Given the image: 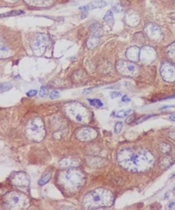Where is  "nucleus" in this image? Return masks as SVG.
<instances>
[{"label": "nucleus", "instance_id": "obj_1", "mask_svg": "<svg viewBox=\"0 0 175 210\" xmlns=\"http://www.w3.org/2000/svg\"><path fill=\"white\" fill-rule=\"evenodd\" d=\"M119 165L134 173H141L151 169L155 162L154 155L142 148H127L120 150L117 155Z\"/></svg>", "mask_w": 175, "mask_h": 210}, {"label": "nucleus", "instance_id": "obj_2", "mask_svg": "<svg viewBox=\"0 0 175 210\" xmlns=\"http://www.w3.org/2000/svg\"><path fill=\"white\" fill-rule=\"evenodd\" d=\"M114 201L113 193L109 190L98 188L87 193L83 199V205L87 209L111 207Z\"/></svg>", "mask_w": 175, "mask_h": 210}, {"label": "nucleus", "instance_id": "obj_3", "mask_svg": "<svg viewBox=\"0 0 175 210\" xmlns=\"http://www.w3.org/2000/svg\"><path fill=\"white\" fill-rule=\"evenodd\" d=\"M60 181L65 189L70 192L75 191L83 185L85 177L81 171L71 168L63 172Z\"/></svg>", "mask_w": 175, "mask_h": 210}, {"label": "nucleus", "instance_id": "obj_4", "mask_svg": "<svg viewBox=\"0 0 175 210\" xmlns=\"http://www.w3.org/2000/svg\"><path fill=\"white\" fill-rule=\"evenodd\" d=\"M67 116L77 122L85 124L89 121L91 115L86 106L79 102H70L64 106Z\"/></svg>", "mask_w": 175, "mask_h": 210}, {"label": "nucleus", "instance_id": "obj_5", "mask_svg": "<svg viewBox=\"0 0 175 210\" xmlns=\"http://www.w3.org/2000/svg\"><path fill=\"white\" fill-rule=\"evenodd\" d=\"M27 137L35 142L42 141L46 135V130L42 118L36 117L30 120L26 127Z\"/></svg>", "mask_w": 175, "mask_h": 210}, {"label": "nucleus", "instance_id": "obj_6", "mask_svg": "<svg viewBox=\"0 0 175 210\" xmlns=\"http://www.w3.org/2000/svg\"><path fill=\"white\" fill-rule=\"evenodd\" d=\"M4 203L9 209H26L29 201L27 197L24 194L11 192L4 196Z\"/></svg>", "mask_w": 175, "mask_h": 210}, {"label": "nucleus", "instance_id": "obj_7", "mask_svg": "<svg viewBox=\"0 0 175 210\" xmlns=\"http://www.w3.org/2000/svg\"><path fill=\"white\" fill-rule=\"evenodd\" d=\"M49 44L48 36L43 34H37L30 42V47L34 53L38 56L42 55Z\"/></svg>", "mask_w": 175, "mask_h": 210}, {"label": "nucleus", "instance_id": "obj_8", "mask_svg": "<svg viewBox=\"0 0 175 210\" xmlns=\"http://www.w3.org/2000/svg\"><path fill=\"white\" fill-rule=\"evenodd\" d=\"M75 135L79 141L88 142L96 139L98 136V132L91 127H83L76 131Z\"/></svg>", "mask_w": 175, "mask_h": 210}, {"label": "nucleus", "instance_id": "obj_9", "mask_svg": "<svg viewBox=\"0 0 175 210\" xmlns=\"http://www.w3.org/2000/svg\"><path fill=\"white\" fill-rule=\"evenodd\" d=\"M118 71L123 76H135L138 75V66L134 63L125 61H120L116 65Z\"/></svg>", "mask_w": 175, "mask_h": 210}, {"label": "nucleus", "instance_id": "obj_10", "mask_svg": "<svg viewBox=\"0 0 175 210\" xmlns=\"http://www.w3.org/2000/svg\"><path fill=\"white\" fill-rule=\"evenodd\" d=\"M160 72L164 81L169 83L175 82V66L174 65L169 62L164 63L161 67Z\"/></svg>", "mask_w": 175, "mask_h": 210}, {"label": "nucleus", "instance_id": "obj_11", "mask_svg": "<svg viewBox=\"0 0 175 210\" xmlns=\"http://www.w3.org/2000/svg\"><path fill=\"white\" fill-rule=\"evenodd\" d=\"M10 180L14 185L18 187H27L29 184V179L25 172H19L12 174Z\"/></svg>", "mask_w": 175, "mask_h": 210}, {"label": "nucleus", "instance_id": "obj_12", "mask_svg": "<svg viewBox=\"0 0 175 210\" xmlns=\"http://www.w3.org/2000/svg\"><path fill=\"white\" fill-rule=\"evenodd\" d=\"M157 53L155 50L149 46L144 47L140 53V60L143 63L150 64L155 61Z\"/></svg>", "mask_w": 175, "mask_h": 210}, {"label": "nucleus", "instance_id": "obj_13", "mask_svg": "<svg viewBox=\"0 0 175 210\" xmlns=\"http://www.w3.org/2000/svg\"><path fill=\"white\" fill-rule=\"evenodd\" d=\"M145 33L151 39L155 41H159L161 37L162 33L160 28L153 24H149L146 26Z\"/></svg>", "mask_w": 175, "mask_h": 210}, {"label": "nucleus", "instance_id": "obj_14", "mask_svg": "<svg viewBox=\"0 0 175 210\" xmlns=\"http://www.w3.org/2000/svg\"><path fill=\"white\" fill-rule=\"evenodd\" d=\"M107 5V4L106 2L104 0H95L87 5L81 6L79 8V9L82 11L86 12L89 10L104 8Z\"/></svg>", "mask_w": 175, "mask_h": 210}, {"label": "nucleus", "instance_id": "obj_15", "mask_svg": "<svg viewBox=\"0 0 175 210\" xmlns=\"http://www.w3.org/2000/svg\"><path fill=\"white\" fill-rule=\"evenodd\" d=\"M29 6L36 7H48L54 4V0H23Z\"/></svg>", "mask_w": 175, "mask_h": 210}, {"label": "nucleus", "instance_id": "obj_16", "mask_svg": "<svg viewBox=\"0 0 175 210\" xmlns=\"http://www.w3.org/2000/svg\"><path fill=\"white\" fill-rule=\"evenodd\" d=\"M140 50L137 46H132L129 47L126 51V56L130 61L132 62H137L140 60Z\"/></svg>", "mask_w": 175, "mask_h": 210}, {"label": "nucleus", "instance_id": "obj_17", "mask_svg": "<svg viewBox=\"0 0 175 210\" xmlns=\"http://www.w3.org/2000/svg\"><path fill=\"white\" fill-rule=\"evenodd\" d=\"M100 39L99 35L97 34V31H95V33L90 36L87 39L86 42L87 47L90 50L96 49L99 44Z\"/></svg>", "mask_w": 175, "mask_h": 210}, {"label": "nucleus", "instance_id": "obj_18", "mask_svg": "<svg viewBox=\"0 0 175 210\" xmlns=\"http://www.w3.org/2000/svg\"><path fill=\"white\" fill-rule=\"evenodd\" d=\"M173 162L172 158L170 156H168L162 158L159 162V167L162 169H168L169 167L171 166Z\"/></svg>", "mask_w": 175, "mask_h": 210}, {"label": "nucleus", "instance_id": "obj_19", "mask_svg": "<svg viewBox=\"0 0 175 210\" xmlns=\"http://www.w3.org/2000/svg\"><path fill=\"white\" fill-rule=\"evenodd\" d=\"M159 149L161 153L169 155L172 152V147L170 144L166 142H162L159 144Z\"/></svg>", "mask_w": 175, "mask_h": 210}, {"label": "nucleus", "instance_id": "obj_20", "mask_svg": "<svg viewBox=\"0 0 175 210\" xmlns=\"http://www.w3.org/2000/svg\"><path fill=\"white\" fill-rule=\"evenodd\" d=\"M103 20L110 26H112L114 23V14L112 10H109L107 11L103 18Z\"/></svg>", "mask_w": 175, "mask_h": 210}, {"label": "nucleus", "instance_id": "obj_21", "mask_svg": "<svg viewBox=\"0 0 175 210\" xmlns=\"http://www.w3.org/2000/svg\"><path fill=\"white\" fill-rule=\"evenodd\" d=\"M25 12L23 10H13L11 11L10 12L5 13H2L1 14V18H7V17H14V16H18L22 14H24Z\"/></svg>", "mask_w": 175, "mask_h": 210}, {"label": "nucleus", "instance_id": "obj_22", "mask_svg": "<svg viewBox=\"0 0 175 210\" xmlns=\"http://www.w3.org/2000/svg\"><path fill=\"white\" fill-rule=\"evenodd\" d=\"M52 177V174L51 173H47L43 175L38 181V184L40 186H43L47 183Z\"/></svg>", "mask_w": 175, "mask_h": 210}, {"label": "nucleus", "instance_id": "obj_23", "mask_svg": "<svg viewBox=\"0 0 175 210\" xmlns=\"http://www.w3.org/2000/svg\"><path fill=\"white\" fill-rule=\"evenodd\" d=\"M10 55L8 49L5 46L1 45L0 46V58L1 59H6Z\"/></svg>", "mask_w": 175, "mask_h": 210}, {"label": "nucleus", "instance_id": "obj_24", "mask_svg": "<svg viewBox=\"0 0 175 210\" xmlns=\"http://www.w3.org/2000/svg\"><path fill=\"white\" fill-rule=\"evenodd\" d=\"M88 101L89 102L90 104L95 107L99 108L103 106V102L98 99H88Z\"/></svg>", "mask_w": 175, "mask_h": 210}, {"label": "nucleus", "instance_id": "obj_25", "mask_svg": "<svg viewBox=\"0 0 175 210\" xmlns=\"http://www.w3.org/2000/svg\"><path fill=\"white\" fill-rule=\"evenodd\" d=\"M166 52L170 57L175 60V42L169 46Z\"/></svg>", "mask_w": 175, "mask_h": 210}, {"label": "nucleus", "instance_id": "obj_26", "mask_svg": "<svg viewBox=\"0 0 175 210\" xmlns=\"http://www.w3.org/2000/svg\"><path fill=\"white\" fill-rule=\"evenodd\" d=\"M60 165L63 167H70L71 166H73V163L72 160L67 159H63L61 160L60 162Z\"/></svg>", "mask_w": 175, "mask_h": 210}, {"label": "nucleus", "instance_id": "obj_27", "mask_svg": "<svg viewBox=\"0 0 175 210\" xmlns=\"http://www.w3.org/2000/svg\"><path fill=\"white\" fill-rule=\"evenodd\" d=\"M131 112V109L127 110H122L119 111L116 115V117L119 118H123L125 117H126L129 115Z\"/></svg>", "mask_w": 175, "mask_h": 210}, {"label": "nucleus", "instance_id": "obj_28", "mask_svg": "<svg viewBox=\"0 0 175 210\" xmlns=\"http://www.w3.org/2000/svg\"><path fill=\"white\" fill-rule=\"evenodd\" d=\"M12 87L11 84L9 83H3L0 85V91L1 93L5 92L10 90Z\"/></svg>", "mask_w": 175, "mask_h": 210}, {"label": "nucleus", "instance_id": "obj_29", "mask_svg": "<svg viewBox=\"0 0 175 210\" xmlns=\"http://www.w3.org/2000/svg\"><path fill=\"white\" fill-rule=\"evenodd\" d=\"M49 92L46 86H42L40 91V95L42 98H46L48 95Z\"/></svg>", "mask_w": 175, "mask_h": 210}, {"label": "nucleus", "instance_id": "obj_30", "mask_svg": "<svg viewBox=\"0 0 175 210\" xmlns=\"http://www.w3.org/2000/svg\"><path fill=\"white\" fill-rule=\"evenodd\" d=\"M123 126V124L122 122H121V121L117 122L115 126V130H114L115 133L116 134L120 133L122 131Z\"/></svg>", "mask_w": 175, "mask_h": 210}, {"label": "nucleus", "instance_id": "obj_31", "mask_svg": "<svg viewBox=\"0 0 175 210\" xmlns=\"http://www.w3.org/2000/svg\"><path fill=\"white\" fill-rule=\"evenodd\" d=\"M60 97V93L56 91H52L50 94V98L52 100L58 99Z\"/></svg>", "mask_w": 175, "mask_h": 210}, {"label": "nucleus", "instance_id": "obj_32", "mask_svg": "<svg viewBox=\"0 0 175 210\" xmlns=\"http://www.w3.org/2000/svg\"><path fill=\"white\" fill-rule=\"evenodd\" d=\"M152 117V116H143L141 118H140L139 119H138L136 121V124H139L141 123L144 121H145V120H146L147 119H148V118H151Z\"/></svg>", "mask_w": 175, "mask_h": 210}, {"label": "nucleus", "instance_id": "obj_33", "mask_svg": "<svg viewBox=\"0 0 175 210\" xmlns=\"http://www.w3.org/2000/svg\"><path fill=\"white\" fill-rule=\"evenodd\" d=\"M37 94H38V91L37 90H30L29 92H28L26 93V95L28 97H34L36 95H37Z\"/></svg>", "mask_w": 175, "mask_h": 210}, {"label": "nucleus", "instance_id": "obj_34", "mask_svg": "<svg viewBox=\"0 0 175 210\" xmlns=\"http://www.w3.org/2000/svg\"><path fill=\"white\" fill-rule=\"evenodd\" d=\"M121 96V93L118 92H113L111 94V97L112 99H114L115 98H118Z\"/></svg>", "mask_w": 175, "mask_h": 210}, {"label": "nucleus", "instance_id": "obj_35", "mask_svg": "<svg viewBox=\"0 0 175 210\" xmlns=\"http://www.w3.org/2000/svg\"><path fill=\"white\" fill-rule=\"evenodd\" d=\"M135 119V116L134 115H131L130 116H129L128 117H127L125 120V122L127 124H130L131 122H132L134 121V120Z\"/></svg>", "mask_w": 175, "mask_h": 210}, {"label": "nucleus", "instance_id": "obj_36", "mask_svg": "<svg viewBox=\"0 0 175 210\" xmlns=\"http://www.w3.org/2000/svg\"><path fill=\"white\" fill-rule=\"evenodd\" d=\"M113 10L115 12H120L121 11V8L119 5L116 4L113 7Z\"/></svg>", "mask_w": 175, "mask_h": 210}, {"label": "nucleus", "instance_id": "obj_37", "mask_svg": "<svg viewBox=\"0 0 175 210\" xmlns=\"http://www.w3.org/2000/svg\"><path fill=\"white\" fill-rule=\"evenodd\" d=\"M131 101L130 99L127 95H124L122 97V101L123 102H129Z\"/></svg>", "mask_w": 175, "mask_h": 210}, {"label": "nucleus", "instance_id": "obj_38", "mask_svg": "<svg viewBox=\"0 0 175 210\" xmlns=\"http://www.w3.org/2000/svg\"><path fill=\"white\" fill-rule=\"evenodd\" d=\"M168 208L170 210H175V201L171 203L169 205Z\"/></svg>", "mask_w": 175, "mask_h": 210}, {"label": "nucleus", "instance_id": "obj_39", "mask_svg": "<svg viewBox=\"0 0 175 210\" xmlns=\"http://www.w3.org/2000/svg\"><path fill=\"white\" fill-rule=\"evenodd\" d=\"M169 136L173 140L175 141V132H172L169 133Z\"/></svg>", "mask_w": 175, "mask_h": 210}, {"label": "nucleus", "instance_id": "obj_40", "mask_svg": "<svg viewBox=\"0 0 175 210\" xmlns=\"http://www.w3.org/2000/svg\"><path fill=\"white\" fill-rule=\"evenodd\" d=\"M91 91H92V88H86V89H85V90L83 91V93L84 94H89V93L91 92Z\"/></svg>", "mask_w": 175, "mask_h": 210}, {"label": "nucleus", "instance_id": "obj_41", "mask_svg": "<svg viewBox=\"0 0 175 210\" xmlns=\"http://www.w3.org/2000/svg\"><path fill=\"white\" fill-rule=\"evenodd\" d=\"M4 2H7L8 3H10V4H14L16 2H18L19 0H3Z\"/></svg>", "mask_w": 175, "mask_h": 210}, {"label": "nucleus", "instance_id": "obj_42", "mask_svg": "<svg viewBox=\"0 0 175 210\" xmlns=\"http://www.w3.org/2000/svg\"><path fill=\"white\" fill-rule=\"evenodd\" d=\"M169 118L170 119V120H171V121H172L174 122H175V114H174V115H172L170 116V117H169Z\"/></svg>", "mask_w": 175, "mask_h": 210}, {"label": "nucleus", "instance_id": "obj_43", "mask_svg": "<svg viewBox=\"0 0 175 210\" xmlns=\"http://www.w3.org/2000/svg\"><path fill=\"white\" fill-rule=\"evenodd\" d=\"M174 98H175V95H173V96H171V97H167V98H165L163 99V100H164V99H174Z\"/></svg>", "mask_w": 175, "mask_h": 210}, {"label": "nucleus", "instance_id": "obj_44", "mask_svg": "<svg viewBox=\"0 0 175 210\" xmlns=\"http://www.w3.org/2000/svg\"><path fill=\"white\" fill-rule=\"evenodd\" d=\"M173 193L174 194V195L175 196V187L173 189Z\"/></svg>", "mask_w": 175, "mask_h": 210}]
</instances>
